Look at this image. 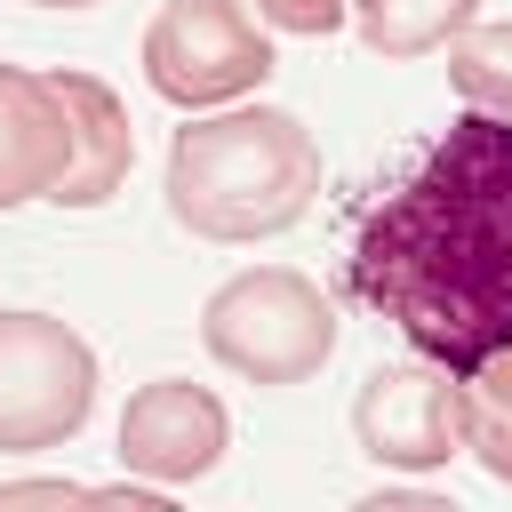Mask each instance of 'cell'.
<instances>
[{
  "label": "cell",
  "instance_id": "cell-3",
  "mask_svg": "<svg viewBox=\"0 0 512 512\" xmlns=\"http://www.w3.org/2000/svg\"><path fill=\"white\" fill-rule=\"evenodd\" d=\"M200 344L216 368H232L248 384H304L336 352V304L304 272L256 264V272H232L200 304Z\"/></svg>",
  "mask_w": 512,
  "mask_h": 512
},
{
  "label": "cell",
  "instance_id": "cell-6",
  "mask_svg": "<svg viewBox=\"0 0 512 512\" xmlns=\"http://www.w3.org/2000/svg\"><path fill=\"white\" fill-rule=\"evenodd\" d=\"M352 440L384 472H440L448 456H464V376H448L424 352L368 368L352 400Z\"/></svg>",
  "mask_w": 512,
  "mask_h": 512
},
{
  "label": "cell",
  "instance_id": "cell-9",
  "mask_svg": "<svg viewBox=\"0 0 512 512\" xmlns=\"http://www.w3.org/2000/svg\"><path fill=\"white\" fill-rule=\"evenodd\" d=\"M64 160H72V120H64L48 72L0 64V216L24 200H48Z\"/></svg>",
  "mask_w": 512,
  "mask_h": 512
},
{
  "label": "cell",
  "instance_id": "cell-10",
  "mask_svg": "<svg viewBox=\"0 0 512 512\" xmlns=\"http://www.w3.org/2000/svg\"><path fill=\"white\" fill-rule=\"evenodd\" d=\"M344 8H352V24H360L368 56H384V64L432 56V48H448V40L480 16V0H344Z\"/></svg>",
  "mask_w": 512,
  "mask_h": 512
},
{
  "label": "cell",
  "instance_id": "cell-2",
  "mask_svg": "<svg viewBox=\"0 0 512 512\" xmlns=\"http://www.w3.org/2000/svg\"><path fill=\"white\" fill-rule=\"evenodd\" d=\"M320 200V144L280 104H232L168 144V216L192 240H272Z\"/></svg>",
  "mask_w": 512,
  "mask_h": 512
},
{
  "label": "cell",
  "instance_id": "cell-14",
  "mask_svg": "<svg viewBox=\"0 0 512 512\" xmlns=\"http://www.w3.org/2000/svg\"><path fill=\"white\" fill-rule=\"evenodd\" d=\"M16 504H96L88 480H0V512Z\"/></svg>",
  "mask_w": 512,
  "mask_h": 512
},
{
  "label": "cell",
  "instance_id": "cell-8",
  "mask_svg": "<svg viewBox=\"0 0 512 512\" xmlns=\"http://www.w3.org/2000/svg\"><path fill=\"white\" fill-rule=\"evenodd\" d=\"M48 88H56L64 120H72V160H64V176L48 184V200H56V208H104V200L128 184V168H136L128 104H120L96 72H48Z\"/></svg>",
  "mask_w": 512,
  "mask_h": 512
},
{
  "label": "cell",
  "instance_id": "cell-15",
  "mask_svg": "<svg viewBox=\"0 0 512 512\" xmlns=\"http://www.w3.org/2000/svg\"><path fill=\"white\" fill-rule=\"evenodd\" d=\"M464 392H472L480 408H496V416H512V352H496L488 368H472V376H464Z\"/></svg>",
  "mask_w": 512,
  "mask_h": 512
},
{
  "label": "cell",
  "instance_id": "cell-1",
  "mask_svg": "<svg viewBox=\"0 0 512 512\" xmlns=\"http://www.w3.org/2000/svg\"><path fill=\"white\" fill-rule=\"evenodd\" d=\"M344 280L448 376L512 352V120L464 112L360 216Z\"/></svg>",
  "mask_w": 512,
  "mask_h": 512
},
{
  "label": "cell",
  "instance_id": "cell-7",
  "mask_svg": "<svg viewBox=\"0 0 512 512\" xmlns=\"http://www.w3.org/2000/svg\"><path fill=\"white\" fill-rule=\"evenodd\" d=\"M224 440H232V416L208 384L192 376H152L128 392L120 408V472L152 480V488H192L224 464Z\"/></svg>",
  "mask_w": 512,
  "mask_h": 512
},
{
  "label": "cell",
  "instance_id": "cell-5",
  "mask_svg": "<svg viewBox=\"0 0 512 512\" xmlns=\"http://www.w3.org/2000/svg\"><path fill=\"white\" fill-rule=\"evenodd\" d=\"M96 408V352L56 312H0V448H64Z\"/></svg>",
  "mask_w": 512,
  "mask_h": 512
},
{
  "label": "cell",
  "instance_id": "cell-4",
  "mask_svg": "<svg viewBox=\"0 0 512 512\" xmlns=\"http://www.w3.org/2000/svg\"><path fill=\"white\" fill-rule=\"evenodd\" d=\"M144 80L184 112L240 104L272 80V32L248 0H168L144 24Z\"/></svg>",
  "mask_w": 512,
  "mask_h": 512
},
{
  "label": "cell",
  "instance_id": "cell-11",
  "mask_svg": "<svg viewBox=\"0 0 512 512\" xmlns=\"http://www.w3.org/2000/svg\"><path fill=\"white\" fill-rule=\"evenodd\" d=\"M448 80L472 112H504L512 120V24H464L448 40Z\"/></svg>",
  "mask_w": 512,
  "mask_h": 512
},
{
  "label": "cell",
  "instance_id": "cell-16",
  "mask_svg": "<svg viewBox=\"0 0 512 512\" xmlns=\"http://www.w3.org/2000/svg\"><path fill=\"white\" fill-rule=\"evenodd\" d=\"M32 8H96V0H32Z\"/></svg>",
  "mask_w": 512,
  "mask_h": 512
},
{
  "label": "cell",
  "instance_id": "cell-13",
  "mask_svg": "<svg viewBox=\"0 0 512 512\" xmlns=\"http://www.w3.org/2000/svg\"><path fill=\"white\" fill-rule=\"evenodd\" d=\"M256 16H264L272 32L320 40V32H336V24H344V0H256Z\"/></svg>",
  "mask_w": 512,
  "mask_h": 512
},
{
  "label": "cell",
  "instance_id": "cell-12",
  "mask_svg": "<svg viewBox=\"0 0 512 512\" xmlns=\"http://www.w3.org/2000/svg\"><path fill=\"white\" fill-rule=\"evenodd\" d=\"M464 448L512 488V416H496V408H480L472 392H464Z\"/></svg>",
  "mask_w": 512,
  "mask_h": 512
}]
</instances>
